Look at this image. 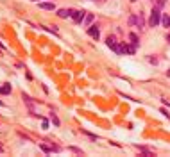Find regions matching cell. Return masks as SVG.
Here are the masks:
<instances>
[{
    "mask_svg": "<svg viewBox=\"0 0 170 157\" xmlns=\"http://www.w3.org/2000/svg\"><path fill=\"white\" fill-rule=\"evenodd\" d=\"M0 152H2V146H0Z\"/></svg>",
    "mask_w": 170,
    "mask_h": 157,
    "instance_id": "cell-17",
    "label": "cell"
},
{
    "mask_svg": "<svg viewBox=\"0 0 170 157\" xmlns=\"http://www.w3.org/2000/svg\"><path fill=\"white\" fill-rule=\"evenodd\" d=\"M129 39H131V43H133V47H138V43H140V41H138V36H136L134 32L129 34Z\"/></svg>",
    "mask_w": 170,
    "mask_h": 157,
    "instance_id": "cell-7",
    "label": "cell"
},
{
    "mask_svg": "<svg viewBox=\"0 0 170 157\" xmlns=\"http://www.w3.org/2000/svg\"><path fill=\"white\" fill-rule=\"evenodd\" d=\"M50 120H52V123H54L56 127H59V118L56 116V113H52V114H50Z\"/></svg>",
    "mask_w": 170,
    "mask_h": 157,
    "instance_id": "cell-13",
    "label": "cell"
},
{
    "mask_svg": "<svg viewBox=\"0 0 170 157\" xmlns=\"http://www.w3.org/2000/svg\"><path fill=\"white\" fill-rule=\"evenodd\" d=\"M32 2H39V0H32Z\"/></svg>",
    "mask_w": 170,
    "mask_h": 157,
    "instance_id": "cell-16",
    "label": "cell"
},
{
    "mask_svg": "<svg viewBox=\"0 0 170 157\" xmlns=\"http://www.w3.org/2000/svg\"><path fill=\"white\" fill-rule=\"evenodd\" d=\"M166 41H168V43H170V36H168V38H166Z\"/></svg>",
    "mask_w": 170,
    "mask_h": 157,
    "instance_id": "cell-15",
    "label": "cell"
},
{
    "mask_svg": "<svg viewBox=\"0 0 170 157\" xmlns=\"http://www.w3.org/2000/svg\"><path fill=\"white\" fill-rule=\"evenodd\" d=\"M88 34H90L93 39H99V36H100V31H99V27H97V25H91V27L88 29Z\"/></svg>",
    "mask_w": 170,
    "mask_h": 157,
    "instance_id": "cell-3",
    "label": "cell"
},
{
    "mask_svg": "<svg viewBox=\"0 0 170 157\" xmlns=\"http://www.w3.org/2000/svg\"><path fill=\"white\" fill-rule=\"evenodd\" d=\"M159 23H161V11H159V7H152L151 20H149V25H151V27H158Z\"/></svg>",
    "mask_w": 170,
    "mask_h": 157,
    "instance_id": "cell-1",
    "label": "cell"
},
{
    "mask_svg": "<svg viewBox=\"0 0 170 157\" xmlns=\"http://www.w3.org/2000/svg\"><path fill=\"white\" fill-rule=\"evenodd\" d=\"M106 45H108L109 48H113V50H115V52L118 54V45H116V39H115L113 36H109L108 39H106Z\"/></svg>",
    "mask_w": 170,
    "mask_h": 157,
    "instance_id": "cell-2",
    "label": "cell"
},
{
    "mask_svg": "<svg viewBox=\"0 0 170 157\" xmlns=\"http://www.w3.org/2000/svg\"><path fill=\"white\" fill-rule=\"evenodd\" d=\"M22 98H24V102H25V104H27V105H29V107H31V109H32V107H34V102H32V100H31V97H27V95H25V93H24V95H22Z\"/></svg>",
    "mask_w": 170,
    "mask_h": 157,
    "instance_id": "cell-8",
    "label": "cell"
},
{
    "mask_svg": "<svg viewBox=\"0 0 170 157\" xmlns=\"http://www.w3.org/2000/svg\"><path fill=\"white\" fill-rule=\"evenodd\" d=\"M91 21H93V14H86V16H84V25H90Z\"/></svg>",
    "mask_w": 170,
    "mask_h": 157,
    "instance_id": "cell-11",
    "label": "cell"
},
{
    "mask_svg": "<svg viewBox=\"0 0 170 157\" xmlns=\"http://www.w3.org/2000/svg\"><path fill=\"white\" fill-rule=\"evenodd\" d=\"M0 93L9 95V93H11V84H6V86H2V87H0Z\"/></svg>",
    "mask_w": 170,
    "mask_h": 157,
    "instance_id": "cell-9",
    "label": "cell"
},
{
    "mask_svg": "<svg viewBox=\"0 0 170 157\" xmlns=\"http://www.w3.org/2000/svg\"><path fill=\"white\" fill-rule=\"evenodd\" d=\"M74 13H75V11H72V9H59V11H57V16H59V18H68V16H74Z\"/></svg>",
    "mask_w": 170,
    "mask_h": 157,
    "instance_id": "cell-4",
    "label": "cell"
},
{
    "mask_svg": "<svg viewBox=\"0 0 170 157\" xmlns=\"http://www.w3.org/2000/svg\"><path fill=\"white\" fill-rule=\"evenodd\" d=\"M38 6L45 11H54V4L52 2H38Z\"/></svg>",
    "mask_w": 170,
    "mask_h": 157,
    "instance_id": "cell-6",
    "label": "cell"
},
{
    "mask_svg": "<svg viewBox=\"0 0 170 157\" xmlns=\"http://www.w3.org/2000/svg\"><path fill=\"white\" fill-rule=\"evenodd\" d=\"M70 150L75 152V153H81V155H82V150H79V148H75V146H70Z\"/></svg>",
    "mask_w": 170,
    "mask_h": 157,
    "instance_id": "cell-14",
    "label": "cell"
},
{
    "mask_svg": "<svg viewBox=\"0 0 170 157\" xmlns=\"http://www.w3.org/2000/svg\"><path fill=\"white\" fill-rule=\"evenodd\" d=\"M72 18H74V21H75V23H81V21L84 20V11H75Z\"/></svg>",
    "mask_w": 170,
    "mask_h": 157,
    "instance_id": "cell-5",
    "label": "cell"
},
{
    "mask_svg": "<svg viewBox=\"0 0 170 157\" xmlns=\"http://www.w3.org/2000/svg\"><path fill=\"white\" fill-rule=\"evenodd\" d=\"M152 4H154V7H159V9H161V7L165 6V0H152Z\"/></svg>",
    "mask_w": 170,
    "mask_h": 157,
    "instance_id": "cell-12",
    "label": "cell"
},
{
    "mask_svg": "<svg viewBox=\"0 0 170 157\" xmlns=\"http://www.w3.org/2000/svg\"><path fill=\"white\" fill-rule=\"evenodd\" d=\"M161 23H163V27L170 29V16H163V18H161Z\"/></svg>",
    "mask_w": 170,
    "mask_h": 157,
    "instance_id": "cell-10",
    "label": "cell"
}]
</instances>
